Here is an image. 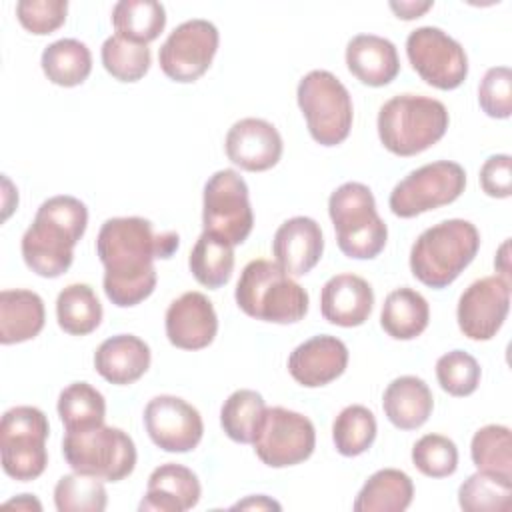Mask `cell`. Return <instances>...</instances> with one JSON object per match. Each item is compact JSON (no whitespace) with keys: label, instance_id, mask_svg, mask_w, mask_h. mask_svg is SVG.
Listing matches in <instances>:
<instances>
[{"label":"cell","instance_id":"1","mask_svg":"<svg viewBox=\"0 0 512 512\" xmlns=\"http://www.w3.org/2000/svg\"><path fill=\"white\" fill-rule=\"evenodd\" d=\"M176 232H154L140 216L108 218L96 238V254L104 266V294L120 308L136 306L156 288V258L178 250Z\"/></svg>","mask_w":512,"mask_h":512},{"label":"cell","instance_id":"2","mask_svg":"<svg viewBox=\"0 0 512 512\" xmlns=\"http://www.w3.org/2000/svg\"><path fill=\"white\" fill-rule=\"evenodd\" d=\"M88 210L74 196L60 194L44 200L22 236L26 266L44 278L62 276L74 260V246L84 236Z\"/></svg>","mask_w":512,"mask_h":512},{"label":"cell","instance_id":"3","mask_svg":"<svg viewBox=\"0 0 512 512\" xmlns=\"http://www.w3.org/2000/svg\"><path fill=\"white\" fill-rule=\"evenodd\" d=\"M480 248L476 226L462 218L426 228L410 250V270L424 286L440 290L452 284Z\"/></svg>","mask_w":512,"mask_h":512},{"label":"cell","instance_id":"4","mask_svg":"<svg viewBox=\"0 0 512 512\" xmlns=\"http://www.w3.org/2000/svg\"><path fill=\"white\" fill-rule=\"evenodd\" d=\"M234 298L250 318L274 324L300 322L308 312V292L276 262L264 258L244 266Z\"/></svg>","mask_w":512,"mask_h":512},{"label":"cell","instance_id":"5","mask_svg":"<svg viewBox=\"0 0 512 512\" xmlns=\"http://www.w3.org/2000/svg\"><path fill=\"white\" fill-rule=\"evenodd\" d=\"M446 106L430 96L398 94L378 112V136L396 156H414L434 146L448 130Z\"/></svg>","mask_w":512,"mask_h":512},{"label":"cell","instance_id":"6","mask_svg":"<svg viewBox=\"0 0 512 512\" xmlns=\"http://www.w3.org/2000/svg\"><path fill=\"white\" fill-rule=\"evenodd\" d=\"M328 214L344 256L370 260L384 250L388 228L378 216L374 194L366 184L346 182L338 186L328 198Z\"/></svg>","mask_w":512,"mask_h":512},{"label":"cell","instance_id":"7","mask_svg":"<svg viewBox=\"0 0 512 512\" xmlns=\"http://www.w3.org/2000/svg\"><path fill=\"white\" fill-rule=\"evenodd\" d=\"M62 454L74 472L120 482L136 466V446L132 438L114 426H94L88 430L66 432Z\"/></svg>","mask_w":512,"mask_h":512},{"label":"cell","instance_id":"8","mask_svg":"<svg viewBox=\"0 0 512 512\" xmlns=\"http://www.w3.org/2000/svg\"><path fill=\"white\" fill-rule=\"evenodd\" d=\"M310 136L322 146H336L350 134L354 108L346 86L328 70H312L296 90Z\"/></svg>","mask_w":512,"mask_h":512},{"label":"cell","instance_id":"9","mask_svg":"<svg viewBox=\"0 0 512 512\" xmlns=\"http://www.w3.org/2000/svg\"><path fill=\"white\" fill-rule=\"evenodd\" d=\"M48 434L50 424L40 408L14 406L6 410L0 422L2 470L20 482L38 478L48 464Z\"/></svg>","mask_w":512,"mask_h":512},{"label":"cell","instance_id":"10","mask_svg":"<svg viewBox=\"0 0 512 512\" xmlns=\"http://www.w3.org/2000/svg\"><path fill=\"white\" fill-rule=\"evenodd\" d=\"M464 186L466 172L458 162H430L412 170L392 188L388 206L400 218H414L454 202L464 192Z\"/></svg>","mask_w":512,"mask_h":512},{"label":"cell","instance_id":"11","mask_svg":"<svg viewBox=\"0 0 512 512\" xmlns=\"http://www.w3.org/2000/svg\"><path fill=\"white\" fill-rule=\"evenodd\" d=\"M202 224L204 232H212L232 246L242 244L250 236L254 214L248 186L236 170H218L204 184Z\"/></svg>","mask_w":512,"mask_h":512},{"label":"cell","instance_id":"12","mask_svg":"<svg viewBox=\"0 0 512 512\" xmlns=\"http://www.w3.org/2000/svg\"><path fill=\"white\" fill-rule=\"evenodd\" d=\"M252 444L256 456L266 466H296L312 456L316 446V430L308 416L282 406H274L266 408Z\"/></svg>","mask_w":512,"mask_h":512},{"label":"cell","instance_id":"13","mask_svg":"<svg viewBox=\"0 0 512 512\" xmlns=\"http://www.w3.org/2000/svg\"><path fill=\"white\" fill-rule=\"evenodd\" d=\"M406 56L416 74L438 90H454L468 76L462 44L436 26L412 30L406 38Z\"/></svg>","mask_w":512,"mask_h":512},{"label":"cell","instance_id":"14","mask_svg":"<svg viewBox=\"0 0 512 512\" xmlns=\"http://www.w3.org/2000/svg\"><path fill=\"white\" fill-rule=\"evenodd\" d=\"M218 42L220 34L212 22L204 18L186 20L160 46V68L174 82H194L210 68Z\"/></svg>","mask_w":512,"mask_h":512},{"label":"cell","instance_id":"15","mask_svg":"<svg viewBox=\"0 0 512 512\" xmlns=\"http://www.w3.org/2000/svg\"><path fill=\"white\" fill-rule=\"evenodd\" d=\"M510 310V280L494 274L474 280L460 296L456 318L470 340H490L502 328Z\"/></svg>","mask_w":512,"mask_h":512},{"label":"cell","instance_id":"16","mask_svg":"<svg viewBox=\"0 0 512 512\" xmlns=\"http://www.w3.org/2000/svg\"><path fill=\"white\" fill-rule=\"evenodd\" d=\"M144 426L150 440L164 452H190L204 434L200 412L186 400L170 394L152 398L144 408Z\"/></svg>","mask_w":512,"mask_h":512},{"label":"cell","instance_id":"17","mask_svg":"<svg viewBox=\"0 0 512 512\" xmlns=\"http://www.w3.org/2000/svg\"><path fill=\"white\" fill-rule=\"evenodd\" d=\"M224 148L232 164L248 172H264L278 164L282 136L268 120L242 118L230 126Z\"/></svg>","mask_w":512,"mask_h":512},{"label":"cell","instance_id":"18","mask_svg":"<svg viewBox=\"0 0 512 512\" xmlns=\"http://www.w3.org/2000/svg\"><path fill=\"white\" fill-rule=\"evenodd\" d=\"M164 326L172 346L182 350H202L212 344L218 332V318L212 302L202 292H184L170 302Z\"/></svg>","mask_w":512,"mask_h":512},{"label":"cell","instance_id":"19","mask_svg":"<svg viewBox=\"0 0 512 512\" xmlns=\"http://www.w3.org/2000/svg\"><path fill=\"white\" fill-rule=\"evenodd\" d=\"M348 366V348L346 344L330 334H318L310 340L302 342L288 356V372L290 376L306 386L318 388L326 386Z\"/></svg>","mask_w":512,"mask_h":512},{"label":"cell","instance_id":"20","mask_svg":"<svg viewBox=\"0 0 512 512\" xmlns=\"http://www.w3.org/2000/svg\"><path fill=\"white\" fill-rule=\"evenodd\" d=\"M276 264L292 276L308 274L322 258V228L308 216H294L282 222L272 240Z\"/></svg>","mask_w":512,"mask_h":512},{"label":"cell","instance_id":"21","mask_svg":"<svg viewBox=\"0 0 512 512\" xmlns=\"http://www.w3.org/2000/svg\"><path fill=\"white\" fill-rule=\"evenodd\" d=\"M374 306L372 286L356 274L332 276L320 292V310L330 324L352 328L368 320Z\"/></svg>","mask_w":512,"mask_h":512},{"label":"cell","instance_id":"22","mask_svg":"<svg viewBox=\"0 0 512 512\" xmlns=\"http://www.w3.org/2000/svg\"><path fill=\"white\" fill-rule=\"evenodd\" d=\"M200 494L202 488L198 476L182 464L168 462L152 470L140 510L184 512L198 504Z\"/></svg>","mask_w":512,"mask_h":512},{"label":"cell","instance_id":"23","mask_svg":"<svg viewBox=\"0 0 512 512\" xmlns=\"http://www.w3.org/2000/svg\"><path fill=\"white\" fill-rule=\"evenodd\" d=\"M94 368L110 384H132L150 368V346L134 334L110 336L96 348Z\"/></svg>","mask_w":512,"mask_h":512},{"label":"cell","instance_id":"24","mask_svg":"<svg viewBox=\"0 0 512 512\" xmlns=\"http://www.w3.org/2000/svg\"><path fill=\"white\" fill-rule=\"evenodd\" d=\"M346 66L366 86H386L400 72L396 46L376 34H356L346 46Z\"/></svg>","mask_w":512,"mask_h":512},{"label":"cell","instance_id":"25","mask_svg":"<svg viewBox=\"0 0 512 512\" xmlns=\"http://www.w3.org/2000/svg\"><path fill=\"white\" fill-rule=\"evenodd\" d=\"M386 418L400 430L420 428L432 414L434 398L428 384L418 376L394 378L382 396Z\"/></svg>","mask_w":512,"mask_h":512},{"label":"cell","instance_id":"26","mask_svg":"<svg viewBox=\"0 0 512 512\" xmlns=\"http://www.w3.org/2000/svg\"><path fill=\"white\" fill-rule=\"evenodd\" d=\"M46 310L42 298L32 290L0 292V342L18 344L32 340L44 328Z\"/></svg>","mask_w":512,"mask_h":512},{"label":"cell","instance_id":"27","mask_svg":"<svg viewBox=\"0 0 512 512\" xmlns=\"http://www.w3.org/2000/svg\"><path fill=\"white\" fill-rule=\"evenodd\" d=\"M412 498V478L402 470L382 468L364 482L352 508L354 512H402Z\"/></svg>","mask_w":512,"mask_h":512},{"label":"cell","instance_id":"28","mask_svg":"<svg viewBox=\"0 0 512 512\" xmlns=\"http://www.w3.org/2000/svg\"><path fill=\"white\" fill-rule=\"evenodd\" d=\"M430 320V306L426 298L414 288L402 286L392 290L380 312V324L394 340H412L420 336Z\"/></svg>","mask_w":512,"mask_h":512},{"label":"cell","instance_id":"29","mask_svg":"<svg viewBox=\"0 0 512 512\" xmlns=\"http://www.w3.org/2000/svg\"><path fill=\"white\" fill-rule=\"evenodd\" d=\"M40 64L52 84L72 88L90 76L92 54L84 42L76 38H62L44 48Z\"/></svg>","mask_w":512,"mask_h":512},{"label":"cell","instance_id":"30","mask_svg":"<svg viewBox=\"0 0 512 512\" xmlns=\"http://www.w3.org/2000/svg\"><path fill=\"white\" fill-rule=\"evenodd\" d=\"M188 266L198 284L220 288L232 276L234 246L212 232H202L188 256Z\"/></svg>","mask_w":512,"mask_h":512},{"label":"cell","instance_id":"31","mask_svg":"<svg viewBox=\"0 0 512 512\" xmlns=\"http://www.w3.org/2000/svg\"><path fill=\"white\" fill-rule=\"evenodd\" d=\"M112 24L118 36L148 44L166 26V10L154 0H120L112 8Z\"/></svg>","mask_w":512,"mask_h":512},{"label":"cell","instance_id":"32","mask_svg":"<svg viewBox=\"0 0 512 512\" xmlns=\"http://www.w3.org/2000/svg\"><path fill=\"white\" fill-rule=\"evenodd\" d=\"M58 326L72 336H86L102 322V304L88 284H68L56 298Z\"/></svg>","mask_w":512,"mask_h":512},{"label":"cell","instance_id":"33","mask_svg":"<svg viewBox=\"0 0 512 512\" xmlns=\"http://www.w3.org/2000/svg\"><path fill=\"white\" fill-rule=\"evenodd\" d=\"M58 416L66 432L88 430L104 424L106 400L88 382H72L58 396Z\"/></svg>","mask_w":512,"mask_h":512},{"label":"cell","instance_id":"34","mask_svg":"<svg viewBox=\"0 0 512 512\" xmlns=\"http://www.w3.org/2000/svg\"><path fill=\"white\" fill-rule=\"evenodd\" d=\"M266 412L264 398L256 390L232 392L220 410V424L226 436L240 444H252Z\"/></svg>","mask_w":512,"mask_h":512},{"label":"cell","instance_id":"35","mask_svg":"<svg viewBox=\"0 0 512 512\" xmlns=\"http://www.w3.org/2000/svg\"><path fill=\"white\" fill-rule=\"evenodd\" d=\"M512 502V478L478 470L458 488V504L466 512H500Z\"/></svg>","mask_w":512,"mask_h":512},{"label":"cell","instance_id":"36","mask_svg":"<svg viewBox=\"0 0 512 512\" xmlns=\"http://www.w3.org/2000/svg\"><path fill=\"white\" fill-rule=\"evenodd\" d=\"M376 418L362 404H350L336 416L332 424V440L342 456H358L366 452L376 438Z\"/></svg>","mask_w":512,"mask_h":512},{"label":"cell","instance_id":"37","mask_svg":"<svg viewBox=\"0 0 512 512\" xmlns=\"http://www.w3.org/2000/svg\"><path fill=\"white\" fill-rule=\"evenodd\" d=\"M54 504L58 512H102L108 494L100 478L88 474H66L54 486Z\"/></svg>","mask_w":512,"mask_h":512},{"label":"cell","instance_id":"38","mask_svg":"<svg viewBox=\"0 0 512 512\" xmlns=\"http://www.w3.org/2000/svg\"><path fill=\"white\" fill-rule=\"evenodd\" d=\"M470 456L478 470L512 478V436L502 424H488L472 436Z\"/></svg>","mask_w":512,"mask_h":512},{"label":"cell","instance_id":"39","mask_svg":"<svg viewBox=\"0 0 512 512\" xmlns=\"http://www.w3.org/2000/svg\"><path fill=\"white\" fill-rule=\"evenodd\" d=\"M100 58L112 78L120 82H136L148 72L152 54L146 44H138L114 34L104 40Z\"/></svg>","mask_w":512,"mask_h":512},{"label":"cell","instance_id":"40","mask_svg":"<svg viewBox=\"0 0 512 512\" xmlns=\"http://www.w3.org/2000/svg\"><path fill=\"white\" fill-rule=\"evenodd\" d=\"M436 378L450 396H470L480 384V366L476 358L464 350H452L438 358Z\"/></svg>","mask_w":512,"mask_h":512},{"label":"cell","instance_id":"41","mask_svg":"<svg viewBox=\"0 0 512 512\" xmlns=\"http://www.w3.org/2000/svg\"><path fill=\"white\" fill-rule=\"evenodd\" d=\"M414 466L430 478L452 476L458 468V448L442 434H424L412 446Z\"/></svg>","mask_w":512,"mask_h":512},{"label":"cell","instance_id":"42","mask_svg":"<svg viewBox=\"0 0 512 512\" xmlns=\"http://www.w3.org/2000/svg\"><path fill=\"white\" fill-rule=\"evenodd\" d=\"M478 102L490 118H508L512 114V72L508 66L486 70L478 86Z\"/></svg>","mask_w":512,"mask_h":512},{"label":"cell","instance_id":"43","mask_svg":"<svg viewBox=\"0 0 512 512\" xmlns=\"http://www.w3.org/2000/svg\"><path fill=\"white\" fill-rule=\"evenodd\" d=\"M68 12L66 0H20L16 4L18 22L32 34L44 36L58 30Z\"/></svg>","mask_w":512,"mask_h":512},{"label":"cell","instance_id":"44","mask_svg":"<svg viewBox=\"0 0 512 512\" xmlns=\"http://www.w3.org/2000/svg\"><path fill=\"white\" fill-rule=\"evenodd\" d=\"M480 186L492 198H508L512 194V158L494 154L480 168Z\"/></svg>","mask_w":512,"mask_h":512},{"label":"cell","instance_id":"45","mask_svg":"<svg viewBox=\"0 0 512 512\" xmlns=\"http://www.w3.org/2000/svg\"><path fill=\"white\" fill-rule=\"evenodd\" d=\"M432 0H426V2H410V0H400V2H390V10L402 18V20H414V18H420L426 10L432 8Z\"/></svg>","mask_w":512,"mask_h":512},{"label":"cell","instance_id":"46","mask_svg":"<svg viewBox=\"0 0 512 512\" xmlns=\"http://www.w3.org/2000/svg\"><path fill=\"white\" fill-rule=\"evenodd\" d=\"M232 508H234V510H238V508H240V510H280V504L274 502V500H270V498L264 496V494H258V496H250V498H246V500L234 504Z\"/></svg>","mask_w":512,"mask_h":512},{"label":"cell","instance_id":"47","mask_svg":"<svg viewBox=\"0 0 512 512\" xmlns=\"http://www.w3.org/2000/svg\"><path fill=\"white\" fill-rule=\"evenodd\" d=\"M508 252H510V240H504L496 258H494V266L500 272L498 276H502L506 280H510V256H508Z\"/></svg>","mask_w":512,"mask_h":512},{"label":"cell","instance_id":"48","mask_svg":"<svg viewBox=\"0 0 512 512\" xmlns=\"http://www.w3.org/2000/svg\"><path fill=\"white\" fill-rule=\"evenodd\" d=\"M4 506H12L16 510H42V504L32 494H20L18 498L4 502Z\"/></svg>","mask_w":512,"mask_h":512}]
</instances>
